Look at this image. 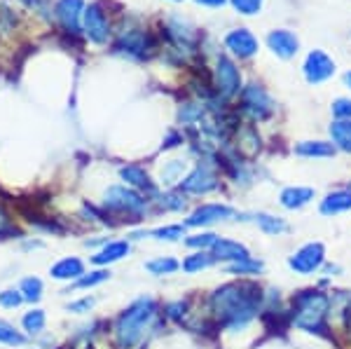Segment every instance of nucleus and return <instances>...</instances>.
I'll list each match as a JSON object with an SVG mask.
<instances>
[{
	"instance_id": "40",
	"label": "nucleus",
	"mask_w": 351,
	"mask_h": 349,
	"mask_svg": "<svg viewBox=\"0 0 351 349\" xmlns=\"http://www.w3.org/2000/svg\"><path fill=\"white\" fill-rule=\"evenodd\" d=\"M332 115L337 120H351V99H337L332 104Z\"/></svg>"
},
{
	"instance_id": "19",
	"label": "nucleus",
	"mask_w": 351,
	"mask_h": 349,
	"mask_svg": "<svg viewBox=\"0 0 351 349\" xmlns=\"http://www.w3.org/2000/svg\"><path fill=\"white\" fill-rule=\"evenodd\" d=\"M319 211L324 216H339V213L351 211V190H335V193H328L321 200Z\"/></svg>"
},
{
	"instance_id": "7",
	"label": "nucleus",
	"mask_w": 351,
	"mask_h": 349,
	"mask_svg": "<svg viewBox=\"0 0 351 349\" xmlns=\"http://www.w3.org/2000/svg\"><path fill=\"white\" fill-rule=\"evenodd\" d=\"M237 211L230 204H220V202H211V204H202L185 218V228H211L216 223H225L234 218Z\"/></svg>"
},
{
	"instance_id": "23",
	"label": "nucleus",
	"mask_w": 351,
	"mask_h": 349,
	"mask_svg": "<svg viewBox=\"0 0 351 349\" xmlns=\"http://www.w3.org/2000/svg\"><path fill=\"white\" fill-rule=\"evenodd\" d=\"M225 272L232 274V277H260L265 272V263L258 261V258H243V261H237L232 265H225Z\"/></svg>"
},
{
	"instance_id": "12",
	"label": "nucleus",
	"mask_w": 351,
	"mask_h": 349,
	"mask_svg": "<svg viewBox=\"0 0 351 349\" xmlns=\"http://www.w3.org/2000/svg\"><path fill=\"white\" fill-rule=\"evenodd\" d=\"M335 73V64H332V59L324 52H311L307 56V61H304V77H307V82L311 84H319V82H326L328 77Z\"/></svg>"
},
{
	"instance_id": "14",
	"label": "nucleus",
	"mask_w": 351,
	"mask_h": 349,
	"mask_svg": "<svg viewBox=\"0 0 351 349\" xmlns=\"http://www.w3.org/2000/svg\"><path fill=\"white\" fill-rule=\"evenodd\" d=\"M84 31L94 43H106V38H108V19L101 12L99 5H89L84 10Z\"/></svg>"
},
{
	"instance_id": "32",
	"label": "nucleus",
	"mask_w": 351,
	"mask_h": 349,
	"mask_svg": "<svg viewBox=\"0 0 351 349\" xmlns=\"http://www.w3.org/2000/svg\"><path fill=\"white\" fill-rule=\"evenodd\" d=\"M110 279V269L108 267H99V269H92V272H84L80 279L73 281L71 289H96V286L106 284Z\"/></svg>"
},
{
	"instance_id": "18",
	"label": "nucleus",
	"mask_w": 351,
	"mask_h": 349,
	"mask_svg": "<svg viewBox=\"0 0 351 349\" xmlns=\"http://www.w3.org/2000/svg\"><path fill=\"white\" fill-rule=\"evenodd\" d=\"M82 12V0H59V5H56V16H59V21L64 24L68 33H77V21H80Z\"/></svg>"
},
{
	"instance_id": "37",
	"label": "nucleus",
	"mask_w": 351,
	"mask_h": 349,
	"mask_svg": "<svg viewBox=\"0 0 351 349\" xmlns=\"http://www.w3.org/2000/svg\"><path fill=\"white\" fill-rule=\"evenodd\" d=\"M239 150L246 157H253L260 150V139H258V134L256 132H251V129H246V132L241 134V145H239Z\"/></svg>"
},
{
	"instance_id": "42",
	"label": "nucleus",
	"mask_w": 351,
	"mask_h": 349,
	"mask_svg": "<svg viewBox=\"0 0 351 349\" xmlns=\"http://www.w3.org/2000/svg\"><path fill=\"white\" fill-rule=\"evenodd\" d=\"M342 319H344V328H347V333L351 335V298L347 305L342 307Z\"/></svg>"
},
{
	"instance_id": "21",
	"label": "nucleus",
	"mask_w": 351,
	"mask_h": 349,
	"mask_svg": "<svg viewBox=\"0 0 351 349\" xmlns=\"http://www.w3.org/2000/svg\"><path fill=\"white\" fill-rule=\"evenodd\" d=\"M253 223H256L265 234H269V237H281V234H286L288 230H291L286 218L271 216V213H265V211L253 213Z\"/></svg>"
},
{
	"instance_id": "24",
	"label": "nucleus",
	"mask_w": 351,
	"mask_h": 349,
	"mask_svg": "<svg viewBox=\"0 0 351 349\" xmlns=\"http://www.w3.org/2000/svg\"><path fill=\"white\" fill-rule=\"evenodd\" d=\"M211 265H216L211 251H192L190 256L183 258V263H180V269H183L185 274H197V272H204V269H208Z\"/></svg>"
},
{
	"instance_id": "39",
	"label": "nucleus",
	"mask_w": 351,
	"mask_h": 349,
	"mask_svg": "<svg viewBox=\"0 0 351 349\" xmlns=\"http://www.w3.org/2000/svg\"><path fill=\"white\" fill-rule=\"evenodd\" d=\"M96 305V298L94 296H82V298H77V300H71L66 305V312H71V314H87V312H92Z\"/></svg>"
},
{
	"instance_id": "9",
	"label": "nucleus",
	"mask_w": 351,
	"mask_h": 349,
	"mask_svg": "<svg viewBox=\"0 0 351 349\" xmlns=\"http://www.w3.org/2000/svg\"><path fill=\"white\" fill-rule=\"evenodd\" d=\"M241 87V75L237 71V66L232 64L230 59L220 56L218 59V66H216V89L223 99H230L239 92Z\"/></svg>"
},
{
	"instance_id": "28",
	"label": "nucleus",
	"mask_w": 351,
	"mask_h": 349,
	"mask_svg": "<svg viewBox=\"0 0 351 349\" xmlns=\"http://www.w3.org/2000/svg\"><path fill=\"white\" fill-rule=\"evenodd\" d=\"M332 145L344 153H351V120H337L330 125Z\"/></svg>"
},
{
	"instance_id": "25",
	"label": "nucleus",
	"mask_w": 351,
	"mask_h": 349,
	"mask_svg": "<svg viewBox=\"0 0 351 349\" xmlns=\"http://www.w3.org/2000/svg\"><path fill=\"white\" fill-rule=\"evenodd\" d=\"M145 269H148L152 277H171V274L180 269V261L173 256H157L145 263Z\"/></svg>"
},
{
	"instance_id": "2",
	"label": "nucleus",
	"mask_w": 351,
	"mask_h": 349,
	"mask_svg": "<svg viewBox=\"0 0 351 349\" xmlns=\"http://www.w3.org/2000/svg\"><path fill=\"white\" fill-rule=\"evenodd\" d=\"M157 319V300L150 296L136 298L129 307H124L117 314L115 324H112V340L115 349H136L148 335L150 326Z\"/></svg>"
},
{
	"instance_id": "17",
	"label": "nucleus",
	"mask_w": 351,
	"mask_h": 349,
	"mask_svg": "<svg viewBox=\"0 0 351 349\" xmlns=\"http://www.w3.org/2000/svg\"><path fill=\"white\" fill-rule=\"evenodd\" d=\"M316 197L314 188H304V185H291V188L281 190L279 204L288 211H298L302 206H307L311 200Z\"/></svg>"
},
{
	"instance_id": "4",
	"label": "nucleus",
	"mask_w": 351,
	"mask_h": 349,
	"mask_svg": "<svg viewBox=\"0 0 351 349\" xmlns=\"http://www.w3.org/2000/svg\"><path fill=\"white\" fill-rule=\"evenodd\" d=\"M104 206L108 213L132 216L134 221H138L148 211L150 200L143 193H138V190L129 188V185H110L104 195Z\"/></svg>"
},
{
	"instance_id": "33",
	"label": "nucleus",
	"mask_w": 351,
	"mask_h": 349,
	"mask_svg": "<svg viewBox=\"0 0 351 349\" xmlns=\"http://www.w3.org/2000/svg\"><path fill=\"white\" fill-rule=\"evenodd\" d=\"M185 223H169V225H162V228H155L150 232L152 239L157 241H180L183 237H188L185 234Z\"/></svg>"
},
{
	"instance_id": "45",
	"label": "nucleus",
	"mask_w": 351,
	"mask_h": 349,
	"mask_svg": "<svg viewBox=\"0 0 351 349\" xmlns=\"http://www.w3.org/2000/svg\"><path fill=\"white\" fill-rule=\"evenodd\" d=\"M344 82H347L349 87H351V73H347V77H344Z\"/></svg>"
},
{
	"instance_id": "43",
	"label": "nucleus",
	"mask_w": 351,
	"mask_h": 349,
	"mask_svg": "<svg viewBox=\"0 0 351 349\" xmlns=\"http://www.w3.org/2000/svg\"><path fill=\"white\" fill-rule=\"evenodd\" d=\"M43 241L40 239H26L24 241V244H21V249H24V251H33V249H43Z\"/></svg>"
},
{
	"instance_id": "34",
	"label": "nucleus",
	"mask_w": 351,
	"mask_h": 349,
	"mask_svg": "<svg viewBox=\"0 0 351 349\" xmlns=\"http://www.w3.org/2000/svg\"><path fill=\"white\" fill-rule=\"evenodd\" d=\"M185 169H188V165L185 162H180V160H171V162H167L162 169V185H176V183H183V173H185Z\"/></svg>"
},
{
	"instance_id": "10",
	"label": "nucleus",
	"mask_w": 351,
	"mask_h": 349,
	"mask_svg": "<svg viewBox=\"0 0 351 349\" xmlns=\"http://www.w3.org/2000/svg\"><path fill=\"white\" fill-rule=\"evenodd\" d=\"M129 253H132V241L129 239H110L94 253L92 263L96 267H108V265H115V263L124 261Z\"/></svg>"
},
{
	"instance_id": "5",
	"label": "nucleus",
	"mask_w": 351,
	"mask_h": 349,
	"mask_svg": "<svg viewBox=\"0 0 351 349\" xmlns=\"http://www.w3.org/2000/svg\"><path fill=\"white\" fill-rule=\"evenodd\" d=\"M324 265H326V246L321 241H307L293 256H288V267L298 274H304V277L319 272Z\"/></svg>"
},
{
	"instance_id": "16",
	"label": "nucleus",
	"mask_w": 351,
	"mask_h": 349,
	"mask_svg": "<svg viewBox=\"0 0 351 349\" xmlns=\"http://www.w3.org/2000/svg\"><path fill=\"white\" fill-rule=\"evenodd\" d=\"M120 178L124 181V185H129V188L138 190V193H155V183L150 181V173L145 171L143 167L138 165H127L120 169Z\"/></svg>"
},
{
	"instance_id": "22",
	"label": "nucleus",
	"mask_w": 351,
	"mask_h": 349,
	"mask_svg": "<svg viewBox=\"0 0 351 349\" xmlns=\"http://www.w3.org/2000/svg\"><path fill=\"white\" fill-rule=\"evenodd\" d=\"M45 328H47V314H45V309L31 307L28 312H24V317H21V330H24L28 337L43 335Z\"/></svg>"
},
{
	"instance_id": "41",
	"label": "nucleus",
	"mask_w": 351,
	"mask_h": 349,
	"mask_svg": "<svg viewBox=\"0 0 351 349\" xmlns=\"http://www.w3.org/2000/svg\"><path fill=\"white\" fill-rule=\"evenodd\" d=\"M232 5H234L241 14H256L260 10V5H263V0H232Z\"/></svg>"
},
{
	"instance_id": "35",
	"label": "nucleus",
	"mask_w": 351,
	"mask_h": 349,
	"mask_svg": "<svg viewBox=\"0 0 351 349\" xmlns=\"http://www.w3.org/2000/svg\"><path fill=\"white\" fill-rule=\"evenodd\" d=\"M157 204H160V209L164 211H183L188 200H185L183 190H169V193L157 197Z\"/></svg>"
},
{
	"instance_id": "44",
	"label": "nucleus",
	"mask_w": 351,
	"mask_h": 349,
	"mask_svg": "<svg viewBox=\"0 0 351 349\" xmlns=\"http://www.w3.org/2000/svg\"><path fill=\"white\" fill-rule=\"evenodd\" d=\"M199 5H208V8H220V5H225V0H197Z\"/></svg>"
},
{
	"instance_id": "36",
	"label": "nucleus",
	"mask_w": 351,
	"mask_h": 349,
	"mask_svg": "<svg viewBox=\"0 0 351 349\" xmlns=\"http://www.w3.org/2000/svg\"><path fill=\"white\" fill-rule=\"evenodd\" d=\"M24 296H21L19 289H3L0 291V307L3 309H16L24 305Z\"/></svg>"
},
{
	"instance_id": "26",
	"label": "nucleus",
	"mask_w": 351,
	"mask_h": 349,
	"mask_svg": "<svg viewBox=\"0 0 351 349\" xmlns=\"http://www.w3.org/2000/svg\"><path fill=\"white\" fill-rule=\"evenodd\" d=\"M335 150V145L328 141H302L295 145V155L300 157H332Z\"/></svg>"
},
{
	"instance_id": "38",
	"label": "nucleus",
	"mask_w": 351,
	"mask_h": 349,
	"mask_svg": "<svg viewBox=\"0 0 351 349\" xmlns=\"http://www.w3.org/2000/svg\"><path fill=\"white\" fill-rule=\"evenodd\" d=\"M190 314V302L188 300H176V302H169L167 305V317L171 322H178L183 324V319Z\"/></svg>"
},
{
	"instance_id": "31",
	"label": "nucleus",
	"mask_w": 351,
	"mask_h": 349,
	"mask_svg": "<svg viewBox=\"0 0 351 349\" xmlns=\"http://www.w3.org/2000/svg\"><path fill=\"white\" fill-rule=\"evenodd\" d=\"M218 239H220V234L211 232V230H202V232L188 234L183 241H185V246L192 249V251H211L213 244H216Z\"/></svg>"
},
{
	"instance_id": "11",
	"label": "nucleus",
	"mask_w": 351,
	"mask_h": 349,
	"mask_svg": "<svg viewBox=\"0 0 351 349\" xmlns=\"http://www.w3.org/2000/svg\"><path fill=\"white\" fill-rule=\"evenodd\" d=\"M211 256L216 263H223V265H232L237 261H243V258H251V251H248L246 244L230 237H220L211 249Z\"/></svg>"
},
{
	"instance_id": "27",
	"label": "nucleus",
	"mask_w": 351,
	"mask_h": 349,
	"mask_svg": "<svg viewBox=\"0 0 351 349\" xmlns=\"http://www.w3.org/2000/svg\"><path fill=\"white\" fill-rule=\"evenodd\" d=\"M26 342H28V335L24 330H19L14 324H10L8 319L0 317V345L19 349V347H24Z\"/></svg>"
},
{
	"instance_id": "6",
	"label": "nucleus",
	"mask_w": 351,
	"mask_h": 349,
	"mask_svg": "<svg viewBox=\"0 0 351 349\" xmlns=\"http://www.w3.org/2000/svg\"><path fill=\"white\" fill-rule=\"evenodd\" d=\"M218 185H220V176H218L216 167H213L211 162H199V165L183 178L180 190H183L185 195H208V193H213V190H218Z\"/></svg>"
},
{
	"instance_id": "20",
	"label": "nucleus",
	"mask_w": 351,
	"mask_h": 349,
	"mask_svg": "<svg viewBox=\"0 0 351 349\" xmlns=\"http://www.w3.org/2000/svg\"><path fill=\"white\" fill-rule=\"evenodd\" d=\"M267 43H269V47L274 49V54L284 56V59L293 56V54L298 52V47H300L298 38L293 36L291 31H271L269 38H267Z\"/></svg>"
},
{
	"instance_id": "1",
	"label": "nucleus",
	"mask_w": 351,
	"mask_h": 349,
	"mask_svg": "<svg viewBox=\"0 0 351 349\" xmlns=\"http://www.w3.org/2000/svg\"><path fill=\"white\" fill-rule=\"evenodd\" d=\"M263 307V289L251 279L223 284L208 296V312L225 330H243L258 319Z\"/></svg>"
},
{
	"instance_id": "15",
	"label": "nucleus",
	"mask_w": 351,
	"mask_h": 349,
	"mask_svg": "<svg viewBox=\"0 0 351 349\" xmlns=\"http://www.w3.org/2000/svg\"><path fill=\"white\" fill-rule=\"evenodd\" d=\"M225 45H228V49H232V54H237L239 59H246V56L258 52V40L253 38V33L246 31V28L232 31L230 36L225 38Z\"/></svg>"
},
{
	"instance_id": "8",
	"label": "nucleus",
	"mask_w": 351,
	"mask_h": 349,
	"mask_svg": "<svg viewBox=\"0 0 351 349\" xmlns=\"http://www.w3.org/2000/svg\"><path fill=\"white\" fill-rule=\"evenodd\" d=\"M241 110L251 120H267L271 110H274V106H271L269 94L260 84H248L241 92Z\"/></svg>"
},
{
	"instance_id": "3",
	"label": "nucleus",
	"mask_w": 351,
	"mask_h": 349,
	"mask_svg": "<svg viewBox=\"0 0 351 349\" xmlns=\"http://www.w3.org/2000/svg\"><path fill=\"white\" fill-rule=\"evenodd\" d=\"M291 317H293V326L302 330H321L324 328V322L330 312V298L321 291H300V293L293 298V307H291Z\"/></svg>"
},
{
	"instance_id": "30",
	"label": "nucleus",
	"mask_w": 351,
	"mask_h": 349,
	"mask_svg": "<svg viewBox=\"0 0 351 349\" xmlns=\"http://www.w3.org/2000/svg\"><path fill=\"white\" fill-rule=\"evenodd\" d=\"M19 291H21V296H24V300H26V302L36 305V302H40V300H43L45 284H43V279H40V277H33V274H31V277H24V279H21Z\"/></svg>"
},
{
	"instance_id": "13",
	"label": "nucleus",
	"mask_w": 351,
	"mask_h": 349,
	"mask_svg": "<svg viewBox=\"0 0 351 349\" xmlns=\"http://www.w3.org/2000/svg\"><path fill=\"white\" fill-rule=\"evenodd\" d=\"M84 272H87V265H84V261L77 256H66L49 267V277L54 281H68V284L77 281Z\"/></svg>"
},
{
	"instance_id": "29",
	"label": "nucleus",
	"mask_w": 351,
	"mask_h": 349,
	"mask_svg": "<svg viewBox=\"0 0 351 349\" xmlns=\"http://www.w3.org/2000/svg\"><path fill=\"white\" fill-rule=\"evenodd\" d=\"M24 237V232H21V228L16 225L14 216L10 213L8 206L0 202V239H21Z\"/></svg>"
}]
</instances>
